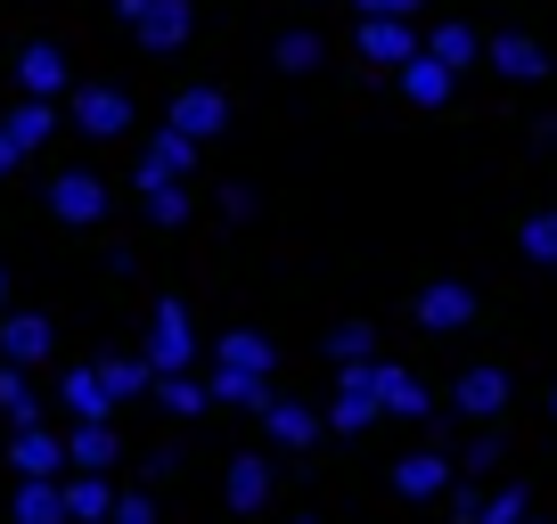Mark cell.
<instances>
[{
    "label": "cell",
    "instance_id": "obj_1",
    "mask_svg": "<svg viewBox=\"0 0 557 524\" xmlns=\"http://www.w3.org/2000/svg\"><path fill=\"white\" fill-rule=\"evenodd\" d=\"M139 361L157 369V377H181V369L197 361V320L181 296H157V312H148V352Z\"/></svg>",
    "mask_w": 557,
    "mask_h": 524
},
{
    "label": "cell",
    "instance_id": "obj_2",
    "mask_svg": "<svg viewBox=\"0 0 557 524\" xmlns=\"http://www.w3.org/2000/svg\"><path fill=\"white\" fill-rule=\"evenodd\" d=\"M115 17L132 25L139 50H181L197 34V0H115Z\"/></svg>",
    "mask_w": 557,
    "mask_h": 524
},
{
    "label": "cell",
    "instance_id": "obj_3",
    "mask_svg": "<svg viewBox=\"0 0 557 524\" xmlns=\"http://www.w3.org/2000/svg\"><path fill=\"white\" fill-rule=\"evenodd\" d=\"M66 123L83 132V140H123L132 132V90H115V83H74L66 90Z\"/></svg>",
    "mask_w": 557,
    "mask_h": 524
},
{
    "label": "cell",
    "instance_id": "obj_4",
    "mask_svg": "<svg viewBox=\"0 0 557 524\" xmlns=\"http://www.w3.org/2000/svg\"><path fill=\"white\" fill-rule=\"evenodd\" d=\"M41 205H50V222L90 229V222H107V205H115V197H107V180H99V173H83V164H74V173H50Z\"/></svg>",
    "mask_w": 557,
    "mask_h": 524
},
{
    "label": "cell",
    "instance_id": "obj_5",
    "mask_svg": "<svg viewBox=\"0 0 557 524\" xmlns=\"http://www.w3.org/2000/svg\"><path fill=\"white\" fill-rule=\"evenodd\" d=\"M9 467H17V484H66L74 451L58 426H25V435H9Z\"/></svg>",
    "mask_w": 557,
    "mask_h": 524
},
{
    "label": "cell",
    "instance_id": "obj_6",
    "mask_svg": "<svg viewBox=\"0 0 557 524\" xmlns=\"http://www.w3.org/2000/svg\"><path fill=\"white\" fill-rule=\"evenodd\" d=\"M197 173V140L189 132H173V123H164L157 140L139 148V164H132V189L148 197V189H173V180H189Z\"/></svg>",
    "mask_w": 557,
    "mask_h": 524
},
{
    "label": "cell",
    "instance_id": "obj_7",
    "mask_svg": "<svg viewBox=\"0 0 557 524\" xmlns=\"http://www.w3.org/2000/svg\"><path fill=\"white\" fill-rule=\"evenodd\" d=\"M385 410H377V361H361V369H336V394H329V426L336 435H361V426H377Z\"/></svg>",
    "mask_w": 557,
    "mask_h": 524
},
{
    "label": "cell",
    "instance_id": "obj_8",
    "mask_svg": "<svg viewBox=\"0 0 557 524\" xmlns=\"http://www.w3.org/2000/svg\"><path fill=\"white\" fill-rule=\"evenodd\" d=\"M508 394H517V385H508V369L475 361V369H459V377H451V419H475V426H492V419L508 410Z\"/></svg>",
    "mask_w": 557,
    "mask_h": 524
},
{
    "label": "cell",
    "instance_id": "obj_9",
    "mask_svg": "<svg viewBox=\"0 0 557 524\" xmlns=\"http://www.w3.org/2000/svg\"><path fill=\"white\" fill-rule=\"evenodd\" d=\"M377 410L385 419H443V402H435V385L418 377V369H401V361H377Z\"/></svg>",
    "mask_w": 557,
    "mask_h": 524
},
{
    "label": "cell",
    "instance_id": "obj_10",
    "mask_svg": "<svg viewBox=\"0 0 557 524\" xmlns=\"http://www.w3.org/2000/svg\"><path fill=\"white\" fill-rule=\"evenodd\" d=\"M410 312H418V328H426V336H459L475 320V287L468 279H426Z\"/></svg>",
    "mask_w": 557,
    "mask_h": 524
},
{
    "label": "cell",
    "instance_id": "obj_11",
    "mask_svg": "<svg viewBox=\"0 0 557 524\" xmlns=\"http://www.w3.org/2000/svg\"><path fill=\"white\" fill-rule=\"evenodd\" d=\"M164 123H173V132H189L197 148L213 140V132H230V99L213 83H189V90H173V107H164Z\"/></svg>",
    "mask_w": 557,
    "mask_h": 524
},
{
    "label": "cell",
    "instance_id": "obj_12",
    "mask_svg": "<svg viewBox=\"0 0 557 524\" xmlns=\"http://www.w3.org/2000/svg\"><path fill=\"white\" fill-rule=\"evenodd\" d=\"M17 90L25 99H58V90H74V66L58 41H25L17 50Z\"/></svg>",
    "mask_w": 557,
    "mask_h": 524
},
{
    "label": "cell",
    "instance_id": "obj_13",
    "mask_svg": "<svg viewBox=\"0 0 557 524\" xmlns=\"http://www.w3.org/2000/svg\"><path fill=\"white\" fill-rule=\"evenodd\" d=\"M66 451H74V475H107L123 459V426L115 419H74L66 426Z\"/></svg>",
    "mask_w": 557,
    "mask_h": 524
},
{
    "label": "cell",
    "instance_id": "obj_14",
    "mask_svg": "<svg viewBox=\"0 0 557 524\" xmlns=\"http://www.w3.org/2000/svg\"><path fill=\"white\" fill-rule=\"evenodd\" d=\"M50 352H58V328L41 312H0V361L34 369V361H50Z\"/></svg>",
    "mask_w": 557,
    "mask_h": 524
},
{
    "label": "cell",
    "instance_id": "obj_15",
    "mask_svg": "<svg viewBox=\"0 0 557 524\" xmlns=\"http://www.w3.org/2000/svg\"><path fill=\"white\" fill-rule=\"evenodd\" d=\"M222 500H230V516H262V500H271V459L262 451H230Z\"/></svg>",
    "mask_w": 557,
    "mask_h": 524
},
{
    "label": "cell",
    "instance_id": "obj_16",
    "mask_svg": "<svg viewBox=\"0 0 557 524\" xmlns=\"http://www.w3.org/2000/svg\"><path fill=\"white\" fill-rule=\"evenodd\" d=\"M418 50H426V41L410 34V17H361V58H369V66H394L401 74Z\"/></svg>",
    "mask_w": 557,
    "mask_h": 524
},
{
    "label": "cell",
    "instance_id": "obj_17",
    "mask_svg": "<svg viewBox=\"0 0 557 524\" xmlns=\"http://www.w3.org/2000/svg\"><path fill=\"white\" fill-rule=\"evenodd\" d=\"M394 491L401 500H443V491H451V451H401L394 459Z\"/></svg>",
    "mask_w": 557,
    "mask_h": 524
},
{
    "label": "cell",
    "instance_id": "obj_18",
    "mask_svg": "<svg viewBox=\"0 0 557 524\" xmlns=\"http://www.w3.org/2000/svg\"><path fill=\"white\" fill-rule=\"evenodd\" d=\"M58 410H66V419H115V394H107L99 361H83V369L58 377Z\"/></svg>",
    "mask_w": 557,
    "mask_h": 524
},
{
    "label": "cell",
    "instance_id": "obj_19",
    "mask_svg": "<svg viewBox=\"0 0 557 524\" xmlns=\"http://www.w3.org/2000/svg\"><path fill=\"white\" fill-rule=\"evenodd\" d=\"M262 426H271V442H278V451H312V442H320V426H329V419H320L312 402H296V394H278V402L262 410Z\"/></svg>",
    "mask_w": 557,
    "mask_h": 524
},
{
    "label": "cell",
    "instance_id": "obj_20",
    "mask_svg": "<svg viewBox=\"0 0 557 524\" xmlns=\"http://www.w3.org/2000/svg\"><path fill=\"white\" fill-rule=\"evenodd\" d=\"M484 58H492V74H508V83H541V74H549V50H541L533 34H492Z\"/></svg>",
    "mask_w": 557,
    "mask_h": 524
},
{
    "label": "cell",
    "instance_id": "obj_21",
    "mask_svg": "<svg viewBox=\"0 0 557 524\" xmlns=\"http://www.w3.org/2000/svg\"><path fill=\"white\" fill-rule=\"evenodd\" d=\"M213 369H255V377H271V369H278V345H271L262 328H222Z\"/></svg>",
    "mask_w": 557,
    "mask_h": 524
},
{
    "label": "cell",
    "instance_id": "obj_22",
    "mask_svg": "<svg viewBox=\"0 0 557 524\" xmlns=\"http://www.w3.org/2000/svg\"><path fill=\"white\" fill-rule=\"evenodd\" d=\"M451 83H459V66H443L435 50H418L410 66H401V99H410V107H443V99H451Z\"/></svg>",
    "mask_w": 557,
    "mask_h": 524
},
{
    "label": "cell",
    "instance_id": "obj_23",
    "mask_svg": "<svg viewBox=\"0 0 557 524\" xmlns=\"http://www.w3.org/2000/svg\"><path fill=\"white\" fill-rule=\"evenodd\" d=\"M320 352H329V369H361V361H385V336L369 320H345V328L320 336Z\"/></svg>",
    "mask_w": 557,
    "mask_h": 524
},
{
    "label": "cell",
    "instance_id": "obj_24",
    "mask_svg": "<svg viewBox=\"0 0 557 524\" xmlns=\"http://www.w3.org/2000/svg\"><path fill=\"white\" fill-rule=\"evenodd\" d=\"M213 402H222V410H255V419H262V410L278 402V385L255 377V369H213Z\"/></svg>",
    "mask_w": 557,
    "mask_h": 524
},
{
    "label": "cell",
    "instance_id": "obj_25",
    "mask_svg": "<svg viewBox=\"0 0 557 524\" xmlns=\"http://www.w3.org/2000/svg\"><path fill=\"white\" fill-rule=\"evenodd\" d=\"M0 419L17 426V435H25V426H50V419H41V394H34V377H25L17 361H0Z\"/></svg>",
    "mask_w": 557,
    "mask_h": 524
},
{
    "label": "cell",
    "instance_id": "obj_26",
    "mask_svg": "<svg viewBox=\"0 0 557 524\" xmlns=\"http://www.w3.org/2000/svg\"><path fill=\"white\" fill-rule=\"evenodd\" d=\"M9 516H17V524H74L66 484H17V491H9Z\"/></svg>",
    "mask_w": 557,
    "mask_h": 524
},
{
    "label": "cell",
    "instance_id": "obj_27",
    "mask_svg": "<svg viewBox=\"0 0 557 524\" xmlns=\"http://www.w3.org/2000/svg\"><path fill=\"white\" fill-rule=\"evenodd\" d=\"M157 402L164 410H173V419H206V410H213V377H197V369H181V377H157Z\"/></svg>",
    "mask_w": 557,
    "mask_h": 524
},
{
    "label": "cell",
    "instance_id": "obj_28",
    "mask_svg": "<svg viewBox=\"0 0 557 524\" xmlns=\"http://www.w3.org/2000/svg\"><path fill=\"white\" fill-rule=\"evenodd\" d=\"M320 58H329V41H320L312 25H287V34L271 41V66L278 74H320Z\"/></svg>",
    "mask_w": 557,
    "mask_h": 524
},
{
    "label": "cell",
    "instance_id": "obj_29",
    "mask_svg": "<svg viewBox=\"0 0 557 524\" xmlns=\"http://www.w3.org/2000/svg\"><path fill=\"white\" fill-rule=\"evenodd\" d=\"M115 500H123V491L107 484V475H66V508H74V524H107V516H115Z\"/></svg>",
    "mask_w": 557,
    "mask_h": 524
},
{
    "label": "cell",
    "instance_id": "obj_30",
    "mask_svg": "<svg viewBox=\"0 0 557 524\" xmlns=\"http://www.w3.org/2000/svg\"><path fill=\"white\" fill-rule=\"evenodd\" d=\"M99 377H107V394H115V410H123V402H139V394H157V369L132 361V352H107Z\"/></svg>",
    "mask_w": 557,
    "mask_h": 524
},
{
    "label": "cell",
    "instance_id": "obj_31",
    "mask_svg": "<svg viewBox=\"0 0 557 524\" xmlns=\"http://www.w3.org/2000/svg\"><path fill=\"white\" fill-rule=\"evenodd\" d=\"M426 50H435L443 66H475V58H484V34H475V25H459V17H443L435 34H426Z\"/></svg>",
    "mask_w": 557,
    "mask_h": 524
},
{
    "label": "cell",
    "instance_id": "obj_32",
    "mask_svg": "<svg viewBox=\"0 0 557 524\" xmlns=\"http://www.w3.org/2000/svg\"><path fill=\"white\" fill-rule=\"evenodd\" d=\"M9 132H17L25 157H34V148H50V140H58V99H25L17 115H9Z\"/></svg>",
    "mask_w": 557,
    "mask_h": 524
},
{
    "label": "cell",
    "instance_id": "obj_33",
    "mask_svg": "<svg viewBox=\"0 0 557 524\" xmlns=\"http://www.w3.org/2000/svg\"><path fill=\"white\" fill-rule=\"evenodd\" d=\"M475 524H533V491H524V484H492Z\"/></svg>",
    "mask_w": 557,
    "mask_h": 524
},
{
    "label": "cell",
    "instance_id": "obj_34",
    "mask_svg": "<svg viewBox=\"0 0 557 524\" xmlns=\"http://www.w3.org/2000/svg\"><path fill=\"white\" fill-rule=\"evenodd\" d=\"M189 205H197L189 180H173V189H148V222H157V229H181V222H189Z\"/></svg>",
    "mask_w": 557,
    "mask_h": 524
},
{
    "label": "cell",
    "instance_id": "obj_35",
    "mask_svg": "<svg viewBox=\"0 0 557 524\" xmlns=\"http://www.w3.org/2000/svg\"><path fill=\"white\" fill-rule=\"evenodd\" d=\"M500 459H508V442H500V426H484V435H475V442H468V451H459V467H468V475H492V467H500Z\"/></svg>",
    "mask_w": 557,
    "mask_h": 524
},
{
    "label": "cell",
    "instance_id": "obj_36",
    "mask_svg": "<svg viewBox=\"0 0 557 524\" xmlns=\"http://www.w3.org/2000/svg\"><path fill=\"white\" fill-rule=\"evenodd\" d=\"M524 254H533V262H549V271H557V205L524 222Z\"/></svg>",
    "mask_w": 557,
    "mask_h": 524
},
{
    "label": "cell",
    "instance_id": "obj_37",
    "mask_svg": "<svg viewBox=\"0 0 557 524\" xmlns=\"http://www.w3.org/2000/svg\"><path fill=\"white\" fill-rule=\"evenodd\" d=\"M107 524H157V500H148V491H123V500H115V516H107Z\"/></svg>",
    "mask_w": 557,
    "mask_h": 524
},
{
    "label": "cell",
    "instance_id": "obj_38",
    "mask_svg": "<svg viewBox=\"0 0 557 524\" xmlns=\"http://www.w3.org/2000/svg\"><path fill=\"white\" fill-rule=\"evenodd\" d=\"M222 222H255V189H246V180L222 189Z\"/></svg>",
    "mask_w": 557,
    "mask_h": 524
},
{
    "label": "cell",
    "instance_id": "obj_39",
    "mask_svg": "<svg viewBox=\"0 0 557 524\" xmlns=\"http://www.w3.org/2000/svg\"><path fill=\"white\" fill-rule=\"evenodd\" d=\"M475 516H484V491H475V484H451V524H475Z\"/></svg>",
    "mask_w": 557,
    "mask_h": 524
},
{
    "label": "cell",
    "instance_id": "obj_40",
    "mask_svg": "<svg viewBox=\"0 0 557 524\" xmlns=\"http://www.w3.org/2000/svg\"><path fill=\"white\" fill-rule=\"evenodd\" d=\"M25 164V148H17V132H9V115H0V173H17Z\"/></svg>",
    "mask_w": 557,
    "mask_h": 524
},
{
    "label": "cell",
    "instance_id": "obj_41",
    "mask_svg": "<svg viewBox=\"0 0 557 524\" xmlns=\"http://www.w3.org/2000/svg\"><path fill=\"white\" fill-rule=\"evenodd\" d=\"M418 0H361V17H410Z\"/></svg>",
    "mask_w": 557,
    "mask_h": 524
},
{
    "label": "cell",
    "instance_id": "obj_42",
    "mask_svg": "<svg viewBox=\"0 0 557 524\" xmlns=\"http://www.w3.org/2000/svg\"><path fill=\"white\" fill-rule=\"evenodd\" d=\"M0 312H9V262H0Z\"/></svg>",
    "mask_w": 557,
    "mask_h": 524
},
{
    "label": "cell",
    "instance_id": "obj_43",
    "mask_svg": "<svg viewBox=\"0 0 557 524\" xmlns=\"http://www.w3.org/2000/svg\"><path fill=\"white\" fill-rule=\"evenodd\" d=\"M549 419H557V394H549Z\"/></svg>",
    "mask_w": 557,
    "mask_h": 524
},
{
    "label": "cell",
    "instance_id": "obj_44",
    "mask_svg": "<svg viewBox=\"0 0 557 524\" xmlns=\"http://www.w3.org/2000/svg\"><path fill=\"white\" fill-rule=\"evenodd\" d=\"M296 524H320V516H296Z\"/></svg>",
    "mask_w": 557,
    "mask_h": 524
},
{
    "label": "cell",
    "instance_id": "obj_45",
    "mask_svg": "<svg viewBox=\"0 0 557 524\" xmlns=\"http://www.w3.org/2000/svg\"><path fill=\"white\" fill-rule=\"evenodd\" d=\"M533 524H549V516H533Z\"/></svg>",
    "mask_w": 557,
    "mask_h": 524
},
{
    "label": "cell",
    "instance_id": "obj_46",
    "mask_svg": "<svg viewBox=\"0 0 557 524\" xmlns=\"http://www.w3.org/2000/svg\"><path fill=\"white\" fill-rule=\"evenodd\" d=\"M549 132H557V123H549Z\"/></svg>",
    "mask_w": 557,
    "mask_h": 524
}]
</instances>
